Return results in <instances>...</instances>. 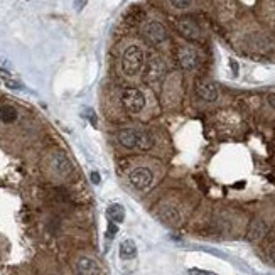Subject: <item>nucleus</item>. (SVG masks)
<instances>
[{
  "label": "nucleus",
  "mask_w": 275,
  "mask_h": 275,
  "mask_svg": "<svg viewBox=\"0 0 275 275\" xmlns=\"http://www.w3.org/2000/svg\"><path fill=\"white\" fill-rule=\"evenodd\" d=\"M154 174L149 167H135L130 172V182L135 189L139 191H146L152 186Z\"/></svg>",
  "instance_id": "nucleus-6"
},
{
  "label": "nucleus",
  "mask_w": 275,
  "mask_h": 275,
  "mask_svg": "<svg viewBox=\"0 0 275 275\" xmlns=\"http://www.w3.org/2000/svg\"><path fill=\"white\" fill-rule=\"evenodd\" d=\"M90 179H91V182H93V184H100V181H101L100 174H98L97 171L91 172V174H90Z\"/></svg>",
  "instance_id": "nucleus-23"
},
{
  "label": "nucleus",
  "mask_w": 275,
  "mask_h": 275,
  "mask_svg": "<svg viewBox=\"0 0 275 275\" xmlns=\"http://www.w3.org/2000/svg\"><path fill=\"white\" fill-rule=\"evenodd\" d=\"M178 59H179L181 68L186 69V71H194L197 68V63H199L197 52L194 51V48H191V46H182V48H179Z\"/></svg>",
  "instance_id": "nucleus-9"
},
{
  "label": "nucleus",
  "mask_w": 275,
  "mask_h": 275,
  "mask_svg": "<svg viewBox=\"0 0 275 275\" xmlns=\"http://www.w3.org/2000/svg\"><path fill=\"white\" fill-rule=\"evenodd\" d=\"M189 275H216L210 270H203V269H191L189 270Z\"/></svg>",
  "instance_id": "nucleus-21"
},
{
  "label": "nucleus",
  "mask_w": 275,
  "mask_h": 275,
  "mask_svg": "<svg viewBox=\"0 0 275 275\" xmlns=\"http://www.w3.org/2000/svg\"><path fill=\"white\" fill-rule=\"evenodd\" d=\"M19 117V113H17V110L12 107V105H3V107H0V122L3 123H14Z\"/></svg>",
  "instance_id": "nucleus-15"
},
{
  "label": "nucleus",
  "mask_w": 275,
  "mask_h": 275,
  "mask_svg": "<svg viewBox=\"0 0 275 275\" xmlns=\"http://www.w3.org/2000/svg\"><path fill=\"white\" fill-rule=\"evenodd\" d=\"M0 76L3 78V83H5V86L10 88V90H20V88H22V84H20L17 80H14L7 71H0Z\"/></svg>",
  "instance_id": "nucleus-17"
},
{
  "label": "nucleus",
  "mask_w": 275,
  "mask_h": 275,
  "mask_svg": "<svg viewBox=\"0 0 275 275\" xmlns=\"http://www.w3.org/2000/svg\"><path fill=\"white\" fill-rule=\"evenodd\" d=\"M267 233V223H263L262 220H255L252 225H250L248 230V240L255 242V240H260L263 235Z\"/></svg>",
  "instance_id": "nucleus-14"
},
{
  "label": "nucleus",
  "mask_w": 275,
  "mask_h": 275,
  "mask_svg": "<svg viewBox=\"0 0 275 275\" xmlns=\"http://www.w3.org/2000/svg\"><path fill=\"white\" fill-rule=\"evenodd\" d=\"M165 71H167V68H165L164 59H162L161 56H152V58L149 59V63H147L146 75L144 76H146V81L149 84H157L164 80Z\"/></svg>",
  "instance_id": "nucleus-5"
},
{
  "label": "nucleus",
  "mask_w": 275,
  "mask_h": 275,
  "mask_svg": "<svg viewBox=\"0 0 275 275\" xmlns=\"http://www.w3.org/2000/svg\"><path fill=\"white\" fill-rule=\"evenodd\" d=\"M83 115H84V118H86L88 122H91V125L97 127V115H95V112L91 110V108H84Z\"/></svg>",
  "instance_id": "nucleus-18"
},
{
  "label": "nucleus",
  "mask_w": 275,
  "mask_h": 275,
  "mask_svg": "<svg viewBox=\"0 0 275 275\" xmlns=\"http://www.w3.org/2000/svg\"><path fill=\"white\" fill-rule=\"evenodd\" d=\"M144 36L149 42L152 44H162L165 39H167V31L157 20H150L144 26Z\"/></svg>",
  "instance_id": "nucleus-8"
},
{
  "label": "nucleus",
  "mask_w": 275,
  "mask_h": 275,
  "mask_svg": "<svg viewBox=\"0 0 275 275\" xmlns=\"http://www.w3.org/2000/svg\"><path fill=\"white\" fill-rule=\"evenodd\" d=\"M269 257H270V260H272V262L275 263V245L272 246V248H270V252H269Z\"/></svg>",
  "instance_id": "nucleus-25"
},
{
  "label": "nucleus",
  "mask_w": 275,
  "mask_h": 275,
  "mask_svg": "<svg viewBox=\"0 0 275 275\" xmlns=\"http://www.w3.org/2000/svg\"><path fill=\"white\" fill-rule=\"evenodd\" d=\"M230 66H231V69H233V75L235 76L238 75V65H236L235 59H230Z\"/></svg>",
  "instance_id": "nucleus-24"
},
{
  "label": "nucleus",
  "mask_w": 275,
  "mask_h": 275,
  "mask_svg": "<svg viewBox=\"0 0 275 275\" xmlns=\"http://www.w3.org/2000/svg\"><path fill=\"white\" fill-rule=\"evenodd\" d=\"M86 3H88V0H75V9H76V12H81V10L86 7Z\"/></svg>",
  "instance_id": "nucleus-22"
},
{
  "label": "nucleus",
  "mask_w": 275,
  "mask_h": 275,
  "mask_svg": "<svg viewBox=\"0 0 275 275\" xmlns=\"http://www.w3.org/2000/svg\"><path fill=\"white\" fill-rule=\"evenodd\" d=\"M269 101H270V105H272V107L275 108V95H270V97H269Z\"/></svg>",
  "instance_id": "nucleus-26"
},
{
  "label": "nucleus",
  "mask_w": 275,
  "mask_h": 275,
  "mask_svg": "<svg viewBox=\"0 0 275 275\" xmlns=\"http://www.w3.org/2000/svg\"><path fill=\"white\" fill-rule=\"evenodd\" d=\"M122 103L129 113H140L146 108V97L137 88H127L122 95Z\"/></svg>",
  "instance_id": "nucleus-3"
},
{
  "label": "nucleus",
  "mask_w": 275,
  "mask_h": 275,
  "mask_svg": "<svg viewBox=\"0 0 275 275\" xmlns=\"http://www.w3.org/2000/svg\"><path fill=\"white\" fill-rule=\"evenodd\" d=\"M117 233H118V226H117V225H115V223H112V221H110V225H108L107 236H108V238H113V236L117 235Z\"/></svg>",
  "instance_id": "nucleus-20"
},
{
  "label": "nucleus",
  "mask_w": 275,
  "mask_h": 275,
  "mask_svg": "<svg viewBox=\"0 0 275 275\" xmlns=\"http://www.w3.org/2000/svg\"><path fill=\"white\" fill-rule=\"evenodd\" d=\"M161 218L169 225L179 223V213L174 210V208H164V210H161Z\"/></svg>",
  "instance_id": "nucleus-16"
},
{
  "label": "nucleus",
  "mask_w": 275,
  "mask_h": 275,
  "mask_svg": "<svg viewBox=\"0 0 275 275\" xmlns=\"http://www.w3.org/2000/svg\"><path fill=\"white\" fill-rule=\"evenodd\" d=\"M49 169H51L52 174L58 176V178H63V179L69 178V176L73 174L71 161H69L68 156L63 152H56L49 157Z\"/></svg>",
  "instance_id": "nucleus-4"
},
{
  "label": "nucleus",
  "mask_w": 275,
  "mask_h": 275,
  "mask_svg": "<svg viewBox=\"0 0 275 275\" xmlns=\"http://www.w3.org/2000/svg\"><path fill=\"white\" fill-rule=\"evenodd\" d=\"M171 3L176 7V9H188L193 3V0H171Z\"/></svg>",
  "instance_id": "nucleus-19"
},
{
  "label": "nucleus",
  "mask_w": 275,
  "mask_h": 275,
  "mask_svg": "<svg viewBox=\"0 0 275 275\" xmlns=\"http://www.w3.org/2000/svg\"><path fill=\"white\" fill-rule=\"evenodd\" d=\"M176 27H178L179 34L189 41H197L201 37L199 26H197V22L194 19H191V17H181L178 20V24H176Z\"/></svg>",
  "instance_id": "nucleus-7"
},
{
  "label": "nucleus",
  "mask_w": 275,
  "mask_h": 275,
  "mask_svg": "<svg viewBox=\"0 0 275 275\" xmlns=\"http://www.w3.org/2000/svg\"><path fill=\"white\" fill-rule=\"evenodd\" d=\"M107 216H108V220L112 221V223H115V225H118V223H122L123 220H125V210H123V206L122 204H110L108 206V210H107Z\"/></svg>",
  "instance_id": "nucleus-13"
},
{
  "label": "nucleus",
  "mask_w": 275,
  "mask_h": 275,
  "mask_svg": "<svg viewBox=\"0 0 275 275\" xmlns=\"http://www.w3.org/2000/svg\"><path fill=\"white\" fill-rule=\"evenodd\" d=\"M118 140L127 149H139V150H149L154 147V139L149 132L137 129H123L118 133Z\"/></svg>",
  "instance_id": "nucleus-1"
},
{
  "label": "nucleus",
  "mask_w": 275,
  "mask_h": 275,
  "mask_svg": "<svg viewBox=\"0 0 275 275\" xmlns=\"http://www.w3.org/2000/svg\"><path fill=\"white\" fill-rule=\"evenodd\" d=\"M76 272L78 275H101V269L97 260L90 259V257H81L76 263Z\"/></svg>",
  "instance_id": "nucleus-11"
},
{
  "label": "nucleus",
  "mask_w": 275,
  "mask_h": 275,
  "mask_svg": "<svg viewBox=\"0 0 275 275\" xmlns=\"http://www.w3.org/2000/svg\"><path fill=\"white\" fill-rule=\"evenodd\" d=\"M196 93L201 100L204 101H216L218 98V86L213 81H197L196 83Z\"/></svg>",
  "instance_id": "nucleus-10"
},
{
  "label": "nucleus",
  "mask_w": 275,
  "mask_h": 275,
  "mask_svg": "<svg viewBox=\"0 0 275 275\" xmlns=\"http://www.w3.org/2000/svg\"><path fill=\"white\" fill-rule=\"evenodd\" d=\"M137 257V245L133 240H123L120 243V259L122 260H132Z\"/></svg>",
  "instance_id": "nucleus-12"
},
{
  "label": "nucleus",
  "mask_w": 275,
  "mask_h": 275,
  "mask_svg": "<svg viewBox=\"0 0 275 275\" xmlns=\"http://www.w3.org/2000/svg\"><path fill=\"white\" fill-rule=\"evenodd\" d=\"M144 66V52L139 46H129L122 56V71L125 76H135Z\"/></svg>",
  "instance_id": "nucleus-2"
}]
</instances>
